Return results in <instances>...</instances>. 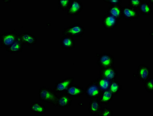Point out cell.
Wrapping results in <instances>:
<instances>
[{"label": "cell", "mask_w": 153, "mask_h": 116, "mask_svg": "<svg viewBox=\"0 0 153 116\" xmlns=\"http://www.w3.org/2000/svg\"><path fill=\"white\" fill-rule=\"evenodd\" d=\"M59 96L53 89L47 86H41L39 91V100L44 103L52 105L57 107Z\"/></svg>", "instance_id": "obj_1"}, {"label": "cell", "mask_w": 153, "mask_h": 116, "mask_svg": "<svg viewBox=\"0 0 153 116\" xmlns=\"http://www.w3.org/2000/svg\"><path fill=\"white\" fill-rule=\"evenodd\" d=\"M84 26L80 23H74L64 29L62 32L63 36L67 35L73 38L81 37L85 33Z\"/></svg>", "instance_id": "obj_2"}, {"label": "cell", "mask_w": 153, "mask_h": 116, "mask_svg": "<svg viewBox=\"0 0 153 116\" xmlns=\"http://www.w3.org/2000/svg\"><path fill=\"white\" fill-rule=\"evenodd\" d=\"M97 59L96 64L100 68L113 66L114 65L115 58L112 55L108 53H96Z\"/></svg>", "instance_id": "obj_3"}, {"label": "cell", "mask_w": 153, "mask_h": 116, "mask_svg": "<svg viewBox=\"0 0 153 116\" xmlns=\"http://www.w3.org/2000/svg\"><path fill=\"white\" fill-rule=\"evenodd\" d=\"M17 31H11L2 34L0 35L1 48H6L13 44L19 37Z\"/></svg>", "instance_id": "obj_4"}, {"label": "cell", "mask_w": 153, "mask_h": 116, "mask_svg": "<svg viewBox=\"0 0 153 116\" xmlns=\"http://www.w3.org/2000/svg\"><path fill=\"white\" fill-rule=\"evenodd\" d=\"M101 92L96 80L88 84L85 90L86 96L91 99H99Z\"/></svg>", "instance_id": "obj_5"}, {"label": "cell", "mask_w": 153, "mask_h": 116, "mask_svg": "<svg viewBox=\"0 0 153 116\" xmlns=\"http://www.w3.org/2000/svg\"><path fill=\"white\" fill-rule=\"evenodd\" d=\"M74 77H68L62 79L58 81L55 83L53 90L57 93H61L65 92L67 90L72 84H74Z\"/></svg>", "instance_id": "obj_6"}, {"label": "cell", "mask_w": 153, "mask_h": 116, "mask_svg": "<svg viewBox=\"0 0 153 116\" xmlns=\"http://www.w3.org/2000/svg\"><path fill=\"white\" fill-rule=\"evenodd\" d=\"M120 20L109 14H106L102 19L103 28L108 31H113L117 27Z\"/></svg>", "instance_id": "obj_7"}, {"label": "cell", "mask_w": 153, "mask_h": 116, "mask_svg": "<svg viewBox=\"0 0 153 116\" xmlns=\"http://www.w3.org/2000/svg\"><path fill=\"white\" fill-rule=\"evenodd\" d=\"M151 75V69L147 65L141 64L138 66L137 69L136 77L142 83H144L149 79Z\"/></svg>", "instance_id": "obj_8"}, {"label": "cell", "mask_w": 153, "mask_h": 116, "mask_svg": "<svg viewBox=\"0 0 153 116\" xmlns=\"http://www.w3.org/2000/svg\"><path fill=\"white\" fill-rule=\"evenodd\" d=\"M140 17L137 9L133 8L129 6L123 7L122 9V18L129 21L137 19Z\"/></svg>", "instance_id": "obj_9"}, {"label": "cell", "mask_w": 153, "mask_h": 116, "mask_svg": "<svg viewBox=\"0 0 153 116\" xmlns=\"http://www.w3.org/2000/svg\"><path fill=\"white\" fill-rule=\"evenodd\" d=\"M118 75V73L116 68L113 66L100 68L99 76L106 78L111 81L116 80Z\"/></svg>", "instance_id": "obj_10"}, {"label": "cell", "mask_w": 153, "mask_h": 116, "mask_svg": "<svg viewBox=\"0 0 153 116\" xmlns=\"http://www.w3.org/2000/svg\"><path fill=\"white\" fill-rule=\"evenodd\" d=\"M84 8L83 4L80 0H72L66 14L68 16H76L82 11Z\"/></svg>", "instance_id": "obj_11"}, {"label": "cell", "mask_w": 153, "mask_h": 116, "mask_svg": "<svg viewBox=\"0 0 153 116\" xmlns=\"http://www.w3.org/2000/svg\"><path fill=\"white\" fill-rule=\"evenodd\" d=\"M73 97L67 93H60L57 102V107L60 108H67L72 105Z\"/></svg>", "instance_id": "obj_12"}, {"label": "cell", "mask_w": 153, "mask_h": 116, "mask_svg": "<svg viewBox=\"0 0 153 116\" xmlns=\"http://www.w3.org/2000/svg\"><path fill=\"white\" fill-rule=\"evenodd\" d=\"M19 37L24 44L29 47H33L37 44V38L34 35L28 32L19 33Z\"/></svg>", "instance_id": "obj_13"}, {"label": "cell", "mask_w": 153, "mask_h": 116, "mask_svg": "<svg viewBox=\"0 0 153 116\" xmlns=\"http://www.w3.org/2000/svg\"><path fill=\"white\" fill-rule=\"evenodd\" d=\"M60 45L62 49L66 50L74 49L76 47L74 39L70 36H63L60 38Z\"/></svg>", "instance_id": "obj_14"}, {"label": "cell", "mask_w": 153, "mask_h": 116, "mask_svg": "<svg viewBox=\"0 0 153 116\" xmlns=\"http://www.w3.org/2000/svg\"><path fill=\"white\" fill-rule=\"evenodd\" d=\"M25 44L18 37L13 44L6 48V52L11 54L22 53Z\"/></svg>", "instance_id": "obj_15"}, {"label": "cell", "mask_w": 153, "mask_h": 116, "mask_svg": "<svg viewBox=\"0 0 153 116\" xmlns=\"http://www.w3.org/2000/svg\"><path fill=\"white\" fill-rule=\"evenodd\" d=\"M102 108V103L99 99H91L89 103L88 112L91 115H97Z\"/></svg>", "instance_id": "obj_16"}, {"label": "cell", "mask_w": 153, "mask_h": 116, "mask_svg": "<svg viewBox=\"0 0 153 116\" xmlns=\"http://www.w3.org/2000/svg\"><path fill=\"white\" fill-rule=\"evenodd\" d=\"M142 16H150L153 12V6L148 2V0H143L137 9Z\"/></svg>", "instance_id": "obj_17"}, {"label": "cell", "mask_w": 153, "mask_h": 116, "mask_svg": "<svg viewBox=\"0 0 153 116\" xmlns=\"http://www.w3.org/2000/svg\"><path fill=\"white\" fill-rule=\"evenodd\" d=\"M73 97H79L84 95L85 90L77 84H72L65 92Z\"/></svg>", "instance_id": "obj_18"}, {"label": "cell", "mask_w": 153, "mask_h": 116, "mask_svg": "<svg viewBox=\"0 0 153 116\" xmlns=\"http://www.w3.org/2000/svg\"><path fill=\"white\" fill-rule=\"evenodd\" d=\"M30 110L33 114H43L47 111V108L45 105L40 102H33L30 105Z\"/></svg>", "instance_id": "obj_19"}, {"label": "cell", "mask_w": 153, "mask_h": 116, "mask_svg": "<svg viewBox=\"0 0 153 116\" xmlns=\"http://www.w3.org/2000/svg\"><path fill=\"white\" fill-rule=\"evenodd\" d=\"M114 95L109 90L102 91L99 99L102 104L108 105L113 100Z\"/></svg>", "instance_id": "obj_20"}, {"label": "cell", "mask_w": 153, "mask_h": 116, "mask_svg": "<svg viewBox=\"0 0 153 116\" xmlns=\"http://www.w3.org/2000/svg\"><path fill=\"white\" fill-rule=\"evenodd\" d=\"M122 9L120 5H111L108 7L107 13L120 20L122 18Z\"/></svg>", "instance_id": "obj_21"}, {"label": "cell", "mask_w": 153, "mask_h": 116, "mask_svg": "<svg viewBox=\"0 0 153 116\" xmlns=\"http://www.w3.org/2000/svg\"><path fill=\"white\" fill-rule=\"evenodd\" d=\"M96 81L102 91L108 90L111 81L106 78L100 76H99Z\"/></svg>", "instance_id": "obj_22"}, {"label": "cell", "mask_w": 153, "mask_h": 116, "mask_svg": "<svg viewBox=\"0 0 153 116\" xmlns=\"http://www.w3.org/2000/svg\"><path fill=\"white\" fill-rule=\"evenodd\" d=\"M108 90L114 95L117 96L120 93L122 90V86L116 80L111 81Z\"/></svg>", "instance_id": "obj_23"}, {"label": "cell", "mask_w": 153, "mask_h": 116, "mask_svg": "<svg viewBox=\"0 0 153 116\" xmlns=\"http://www.w3.org/2000/svg\"><path fill=\"white\" fill-rule=\"evenodd\" d=\"M72 0H58L57 1L59 9L62 11L66 12Z\"/></svg>", "instance_id": "obj_24"}, {"label": "cell", "mask_w": 153, "mask_h": 116, "mask_svg": "<svg viewBox=\"0 0 153 116\" xmlns=\"http://www.w3.org/2000/svg\"><path fill=\"white\" fill-rule=\"evenodd\" d=\"M153 78H150L144 83L145 88L149 93H152L153 92Z\"/></svg>", "instance_id": "obj_25"}, {"label": "cell", "mask_w": 153, "mask_h": 116, "mask_svg": "<svg viewBox=\"0 0 153 116\" xmlns=\"http://www.w3.org/2000/svg\"><path fill=\"white\" fill-rule=\"evenodd\" d=\"M99 116H112L113 115V112L111 110V108L104 106L102 107L99 114Z\"/></svg>", "instance_id": "obj_26"}, {"label": "cell", "mask_w": 153, "mask_h": 116, "mask_svg": "<svg viewBox=\"0 0 153 116\" xmlns=\"http://www.w3.org/2000/svg\"><path fill=\"white\" fill-rule=\"evenodd\" d=\"M143 0H129L128 5L129 6L133 8L137 9L140 5L141 4Z\"/></svg>", "instance_id": "obj_27"}, {"label": "cell", "mask_w": 153, "mask_h": 116, "mask_svg": "<svg viewBox=\"0 0 153 116\" xmlns=\"http://www.w3.org/2000/svg\"><path fill=\"white\" fill-rule=\"evenodd\" d=\"M104 2L105 3L111 5H120L122 2L121 0H105Z\"/></svg>", "instance_id": "obj_28"}, {"label": "cell", "mask_w": 153, "mask_h": 116, "mask_svg": "<svg viewBox=\"0 0 153 116\" xmlns=\"http://www.w3.org/2000/svg\"><path fill=\"white\" fill-rule=\"evenodd\" d=\"M148 2L150 4V5L153 6V0H148Z\"/></svg>", "instance_id": "obj_29"}]
</instances>
